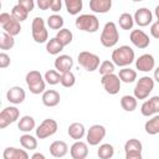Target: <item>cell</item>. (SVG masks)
<instances>
[{"mask_svg": "<svg viewBox=\"0 0 159 159\" xmlns=\"http://www.w3.org/2000/svg\"><path fill=\"white\" fill-rule=\"evenodd\" d=\"M112 62L118 66V67H128L129 65H132L135 60V53H134V50L128 46V45H123V46H119L117 47L116 50H113L112 52Z\"/></svg>", "mask_w": 159, "mask_h": 159, "instance_id": "1", "label": "cell"}, {"mask_svg": "<svg viewBox=\"0 0 159 159\" xmlns=\"http://www.w3.org/2000/svg\"><path fill=\"white\" fill-rule=\"evenodd\" d=\"M119 40V32L117 29V25L113 21H108L106 22V25L103 26V30L101 32V37L99 41L102 43V46L109 48L117 45Z\"/></svg>", "mask_w": 159, "mask_h": 159, "instance_id": "2", "label": "cell"}, {"mask_svg": "<svg viewBox=\"0 0 159 159\" xmlns=\"http://www.w3.org/2000/svg\"><path fill=\"white\" fill-rule=\"evenodd\" d=\"M25 81H26L27 88L30 89V92L32 94H40V93H43L46 91L45 89L46 88V81H45L43 76L40 73V71L32 70V71L27 72Z\"/></svg>", "mask_w": 159, "mask_h": 159, "instance_id": "3", "label": "cell"}, {"mask_svg": "<svg viewBox=\"0 0 159 159\" xmlns=\"http://www.w3.org/2000/svg\"><path fill=\"white\" fill-rule=\"evenodd\" d=\"M75 25L78 30L84 32H97L99 30V20L93 14H82L75 20Z\"/></svg>", "mask_w": 159, "mask_h": 159, "instance_id": "4", "label": "cell"}, {"mask_svg": "<svg viewBox=\"0 0 159 159\" xmlns=\"http://www.w3.org/2000/svg\"><path fill=\"white\" fill-rule=\"evenodd\" d=\"M154 84L155 81L154 78L149 77V76H143L137 81V84L133 89V96L137 99H145L148 98V96L150 94V92L154 89Z\"/></svg>", "mask_w": 159, "mask_h": 159, "instance_id": "5", "label": "cell"}, {"mask_svg": "<svg viewBox=\"0 0 159 159\" xmlns=\"http://www.w3.org/2000/svg\"><path fill=\"white\" fill-rule=\"evenodd\" d=\"M31 35L36 43H45L48 41V31L46 30V24L42 17H34L31 22Z\"/></svg>", "mask_w": 159, "mask_h": 159, "instance_id": "6", "label": "cell"}, {"mask_svg": "<svg viewBox=\"0 0 159 159\" xmlns=\"http://www.w3.org/2000/svg\"><path fill=\"white\" fill-rule=\"evenodd\" d=\"M77 61L80 63V66H82L86 71L88 72H93L99 68L101 65V60L96 53H92L89 51H82L78 53L77 56Z\"/></svg>", "mask_w": 159, "mask_h": 159, "instance_id": "7", "label": "cell"}, {"mask_svg": "<svg viewBox=\"0 0 159 159\" xmlns=\"http://www.w3.org/2000/svg\"><path fill=\"white\" fill-rule=\"evenodd\" d=\"M0 25L4 30V32H6L11 36H16L21 31L20 22L17 20H15L11 16V14H9V12H1L0 14Z\"/></svg>", "mask_w": 159, "mask_h": 159, "instance_id": "8", "label": "cell"}, {"mask_svg": "<svg viewBox=\"0 0 159 159\" xmlns=\"http://www.w3.org/2000/svg\"><path fill=\"white\" fill-rule=\"evenodd\" d=\"M57 129H58L57 122L52 118H46L36 128V137L39 139H46V138L53 135L57 132Z\"/></svg>", "mask_w": 159, "mask_h": 159, "instance_id": "9", "label": "cell"}, {"mask_svg": "<svg viewBox=\"0 0 159 159\" xmlns=\"http://www.w3.org/2000/svg\"><path fill=\"white\" fill-rule=\"evenodd\" d=\"M107 130L102 124H93L89 127V129L86 133V139H87V144L89 145H98L106 137Z\"/></svg>", "mask_w": 159, "mask_h": 159, "instance_id": "10", "label": "cell"}, {"mask_svg": "<svg viewBox=\"0 0 159 159\" xmlns=\"http://www.w3.org/2000/svg\"><path fill=\"white\" fill-rule=\"evenodd\" d=\"M101 83L104 88V91L109 94H117L120 91V86H122V81L119 80L118 75L116 73H111L107 76H102L101 78Z\"/></svg>", "mask_w": 159, "mask_h": 159, "instance_id": "11", "label": "cell"}, {"mask_svg": "<svg viewBox=\"0 0 159 159\" xmlns=\"http://www.w3.org/2000/svg\"><path fill=\"white\" fill-rule=\"evenodd\" d=\"M19 117H20V111L15 106L5 107L0 112V128L1 129L6 128L9 124L16 122L19 119Z\"/></svg>", "mask_w": 159, "mask_h": 159, "instance_id": "12", "label": "cell"}, {"mask_svg": "<svg viewBox=\"0 0 159 159\" xmlns=\"http://www.w3.org/2000/svg\"><path fill=\"white\" fill-rule=\"evenodd\" d=\"M140 113L144 117H152L159 114V96H153L149 99L144 101L140 106Z\"/></svg>", "mask_w": 159, "mask_h": 159, "instance_id": "13", "label": "cell"}, {"mask_svg": "<svg viewBox=\"0 0 159 159\" xmlns=\"http://www.w3.org/2000/svg\"><path fill=\"white\" fill-rule=\"evenodd\" d=\"M129 39H130V42L140 50H144L150 45L149 36L143 30H139V29L138 30H132L130 35H129Z\"/></svg>", "mask_w": 159, "mask_h": 159, "instance_id": "14", "label": "cell"}, {"mask_svg": "<svg viewBox=\"0 0 159 159\" xmlns=\"http://www.w3.org/2000/svg\"><path fill=\"white\" fill-rule=\"evenodd\" d=\"M133 19H134V22L138 26L145 27L149 24H152V21H153V12L147 7H140V9L135 10V12L133 15Z\"/></svg>", "mask_w": 159, "mask_h": 159, "instance_id": "15", "label": "cell"}, {"mask_svg": "<svg viewBox=\"0 0 159 159\" xmlns=\"http://www.w3.org/2000/svg\"><path fill=\"white\" fill-rule=\"evenodd\" d=\"M155 67V60L150 53H143L135 60V68L142 72H150Z\"/></svg>", "mask_w": 159, "mask_h": 159, "instance_id": "16", "label": "cell"}, {"mask_svg": "<svg viewBox=\"0 0 159 159\" xmlns=\"http://www.w3.org/2000/svg\"><path fill=\"white\" fill-rule=\"evenodd\" d=\"M26 98L25 89L20 86H12L6 92V99L12 104H21Z\"/></svg>", "mask_w": 159, "mask_h": 159, "instance_id": "17", "label": "cell"}, {"mask_svg": "<svg viewBox=\"0 0 159 159\" xmlns=\"http://www.w3.org/2000/svg\"><path fill=\"white\" fill-rule=\"evenodd\" d=\"M53 65H55V70L57 72L65 73V72H70L71 68L73 67V60L68 55H60L56 57Z\"/></svg>", "mask_w": 159, "mask_h": 159, "instance_id": "18", "label": "cell"}, {"mask_svg": "<svg viewBox=\"0 0 159 159\" xmlns=\"http://www.w3.org/2000/svg\"><path fill=\"white\" fill-rule=\"evenodd\" d=\"M70 154L72 159H86L88 155V145L82 140L75 142L70 148Z\"/></svg>", "mask_w": 159, "mask_h": 159, "instance_id": "19", "label": "cell"}, {"mask_svg": "<svg viewBox=\"0 0 159 159\" xmlns=\"http://www.w3.org/2000/svg\"><path fill=\"white\" fill-rule=\"evenodd\" d=\"M4 159H30L26 149H20L15 147H7L2 152Z\"/></svg>", "mask_w": 159, "mask_h": 159, "instance_id": "20", "label": "cell"}, {"mask_svg": "<svg viewBox=\"0 0 159 159\" xmlns=\"http://www.w3.org/2000/svg\"><path fill=\"white\" fill-rule=\"evenodd\" d=\"M41 101H42L43 106H46V107H56L61 101V96L55 89H46L42 93Z\"/></svg>", "mask_w": 159, "mask_h": 159, "instance_id": "21", "label": "cell"}, {"mask_svg": "<svg viewBox=\"0 0 159 159\" xmlns=\"http://www.w3.org/2000/svg\"><path fill=\"white\" fill-rule=\"evenodd\" d=\"M68 153V145L63 140H55L50 144V154L53 158H63Z\"/></svg>", "mask_w": 159, "mask_h": 159, "instance_id": "22", "label": "cell"}, {"mask_svg": "<svg viewBox=\"0 0 159 159\" xmlns=\"http://www.w3.org/2000/svg\"><path fill=\"white\" fill-rule=\"evenodd\" d=\"M112 7V0H91L89 9L96 14H106Z\"/></svg>", "mask_w": 159, "mask_h": 159, "instance_id": "23", "label": "cell"}, {"mask_svg": "<svg viewBox=\"0 0 159 159\" xmlns=\"http://www.w3.org/2000/svg\"><path fill=\"white\" fill-rule=\"evenodd\" d=\"M67 133H68V135H70L72 139H75V140L77 142V140H81V139L86 135V128H84V125H83L82 123L75 122V123H71V124L68 125Z\"/></svg>", "mask_w": 159, "mask_h": 159, "instance_id": "24", "label": "cell"}, {"mask_svg": "<svg viewBox=\"0 0 159 159\" xmlns=\"http://www.w3.org/2000/svg\"><path fill=\"white\" fill-rule=\"evenodd\" d=\"M35 125H36L35 119L31 116H24V117H21L19 119V123H17V128L21 132H24V133H30L32 129H35Z\"/></svg>", "mask_w": 159, "mask_h": 159, "instance_id": "25", "label": "cell"}, {"mask_svg": "<svg viewBox=\"0 0 159 159\" xmlns=\"http://www.w3.org/2000/svg\"><path fill=\"white\" fill-rule=\"evenodd\" d=\"M37 137H34L29 133H25L20 137V144L26 150H35L37 148Z\"/></svg>", "mask_w": 159, "mask_h": 159, "instance_id": "26", "label": "cell"}, {"mask_svg": "<svg viewBox=\"0 0 159 159\" xmlns=\"http://www.w3.org/2000/svg\"><path fill=\"white\" fill-rule=\"evenodd\" d=\"M144 129L145 133L149 135L159 134V114H155L150 119H148L144 124Z\"/></svg>", "mask_w": 159, "mask_h": 159, "instance_id": "27", "label": "cell"}, {"mask_svg": "<svg viewBox=\"0 0 159 159\" xmlns=\"http://www.w3.org/2000/svg\"><path fill=\"white\" fill-rule=\"evenodd\" d=\"M118 77L124 83H132L137 80V71L130 68V67H124V68L119 70Z\"/></svg>", "mask_w": 159, "mask_h": 159, "instance_id": "28", "label": "cell"}, {"mask_svg": "<svg viewBox=\"0 0 159 159\" xmlns=\"http://www.w3.org/2000/svg\"><path fill=\"white\" fill-rule=\"evenodd\" d=\"M137 106H138V102H137V98L134 96H129V94H125L120 98V107L125 111V112H133L137 109Z\"/></svg>", "mask_w": 159, "mask_h": 159, "instance_id": "29", "label": "cell"}, {"mask_svg": "<svg viewBox=\"0 0 159 159\" xmlns=\"http://www.w3.org/2000/svg\"><path fill=\"white\" fill-rule=\"evenodd\" d=\"M142 149H143L142 142L137 138H130L124 143L125 154H128V153H142Z\"/></svg>", "mask_w": 159, "mask_h": 159, "instance_id": "30", "label": "cell"}, {"mask_svg": "<svg viewBox=\"0 0 159 159\" xmlns=\"http://www.w3.org/2000/svg\"><path fill=\"white\" fill-rule=\"evenodd\" d=\"M46 24H47V26H48L51 30H58V31H60V30L63 29L65 21H63V17H62L61 15H58V14H52V15H50V16L47 17Z\"/></svg>", "mask_w": 159, "mask_h": 159, "instance_id": "31", "label": "cell"}, {"mask_svg": "<svg viewBox=\"0 0 159 159\" xmlns=\"http://www.w3.org/2000/svg\"><path fill=\"white\" fill-rule=\"evenodd\" d=\"M63 50V45L56 39V37H52L47 42H46V51L50 53V55H60V52Z\"/></svg>", "mask_w": 159, "mask_h": 159, "instance_id": "32", "label": "cell"}, {"mask_svg": "<svg viewBox=\"0 0 159 159\" xmlns=\"http://www.w3.org/2000/svg\"><path fill=\"white\" fill-rule=\"evenodd\" d=\"M97 155L99 159H111L114 155V148L112 144L109 143H104L101 144L98 150H97Z\"/></svg>", "mask_w": 159, "mask_h": 159, "instance_id": "33", "label": "cell"}, {"mask_svg": "<svg viewBox=\"0 0 159 159\" xmlns=\"http://www.w3.org/2000/svg\"><path fill=\"white\" fill-rule=\"evenodd\" d=\"M65 6L70 15H77L83 7V2L82 0H66Z\"/></svg>", "mask_w": 159, "mask_h": 159, "instance_id": "34", "label": "cell"}, {"mask_svg": "<svg viewBox=\"0 0 159 159\" xmlns=\"http://www.w3.org/2000/svg\"><path fill=\"white\" fill-rule=\"evenodd\" d=\"M55 37H56V39L63 45V47H65V46H67V45H70V43L72 42V40H73V34H72L71 30L63 27L62 30L57 31V34H56Z\"/></svg>", "mask_w": 159, "mask_h": 159, "instance_id": "35", "label": "cell"}, {"mask_svg": "<svg viewBox=\"0 0 159 159\" xmlns=\"http://www.w3.org/2000/svg\"><path fill=\"white\" fill-rule=\"evenodd\" d=\"M118 24H119V27L123 30H132L134 25V19L129 12H123L119 15Z\"/></svg>", "mask_w": 159, "mask_h": 159, "instance_id": "36", "label": "cell"}, {"mask_svg": "<svg viewBox=\"0 0 159 159\" xmlns=\"http://www.w3.org/2000/svg\"><path fill=\"white\" fill-rule=\"evenodd\" d=\"M43 78L46 81V83H48L50 86H56L61 82V73L57 72L56 70H48L45 72Z\"/></svg>", "mask_w": 159, "mask_h": 159, "instance_id": "37", "label": "cell"}, {"mask_svg": "<svg viewBox=\"0 0 159 159\" xmlns=\"http://www.w3.org/2000/svg\"><path fill=\"white\" fill-rule=\"evenodd\" d=\"M11 16H12L15 20H17L19 22H22V21H25V20L27 19L29 12H27L24 7H21L19 4H16V5L12 6V9H11Z\"/></svg>", "mask_w": 159, "mask_h": 159, "instance_id": "38", "label": "cell"}, {"mask_svg": "<svg viewBox=\"0 0 159 159\" xmlns=\"http://www.w3.org/2000/svg\"><path fill=\"white\" fill-rule=\"evenodd\" d=\"M14 46H15L14 36H11L6 32H2L0 36V48L1 50H11Z\"/></svg>", "mask_w": 159, "mask_h": 159, "instance_id": "39", "label": "cell"}, {"mask_svg": "<svg viewBox=\"0 0 159 159\" xmlns=\"http://www.w3.org/2000/svg\"><path fill=\"white\" fill-rule=\"evenodd\" d=\"M114 70H116V65L111 61V60H104L101 62L99 65V73L101 76H107V75H111V73H114Z\"/></svg>", "mask_w": 159, "mask_h": 159, "instance_id": "40", "label": "cell"}, {"mask_svg": "<svg viewBox=\"0 0 159 159\" xmlns=\"http://www.w3.org/2000/svg\"><path fill=\"white\" fill-rule=\"evenodd\" d=\"M63 87L66 88H70V87H73L75 83H76V76L70 71V72H65V73H61V82H60Z\"/></svg>", "mask_w": 159, "mask_h": 159, "instance_id": "41", "label": "cell"}, {"mask_svg": "<svg viewBox=\"0 0 159 159\" xmlns=\"http://www.w3.org/2000/svg\"><path fill=\"white\" fill-rule=\"evenodd\" d=\"M21 7H24L27 12H31L32 10H34V7H35V2H34V0H19V2H17Z\"/></svg>", "mask_w": 159, "mask_h": 159, "instance_id": "42", "label": "cell"}, {"mask_svg": "<svg viewBox=\"0 0 159 159\" xmlns=\"http://www.w3.org/2000/svg\"><path fill=\"white\" fill-rule=\"evenodd\" d=\"M10 63H11L10 56L5 52H1L0 53V68H6L10 66Z\"/></svg>", "mask_w": 159, "mask_h": 159, "instance_id": "43", "label": "cell"}, {"mask_svg": "<svg viewBox=\"0 0 159 159\" xmlns=\"http://www.w3.org/2000/svg\"><path fill=\"white\" fill-rule=\"evenodd\" d=\"M150 35L154 39H159V22L155 21L150 25Z\"/></svg>", "mask_w": 159, "mask_h": 159, "instance_id": "44", "label": "cell"}, {"mask_svg": "<svg viewBox=\"0 0 159 159\" xmlns=\"http://www.w3.org/2000/svg\"><path fill=\"white\" fill-rule=\"evenodd\" d=\"M61 7H62V1H61V0H52L51 7H50L51 11H53V12L56 14V12H58V11L61 10Z\"/></svg>", "mask_w": 159, "mask_h": 159, "instance_id": "45", "label": "cell"}, {"mask_svg": "<svg viewBox=\"0 0 159 159\" xmlns=\"http://www.w3.org/2000/svg\"><path fill=\"white\" fill-rule=\"evenodd\" d=\"M51 2H52V0H39L37 1V6L41 10H48L51 7Z\"/></svg>", "mask_w": 159, "mask_h": 159, "instance_id": "46", "label": "cell"}, {"mask_svg": "<svg viewBox=\"0 0 159 159\" xmlns=\"http://www.w3.org/2000/svg\"><path fill=\"white\" fill-rule=\"evenodd\" d=\"M125 159H143L142 153H128L125 154Z\"/></svg>", "mask_w": 159, "mask_h": 159, "instance_id": "47", "label": "cell"}, {"mask_svg": "<svg viewBox=\"0 0 159 159\" xmlns=\"http://www.w3.org/2000/svg\"><path fill=\"white\" fill-rule=\"evenodd\" d=\"M30 159H46V157H45L42 153L36 152V153H34V154L31 155V158H30Z\"/></svg>", "mask_w": 159, "mask_h": 159, "instance_id": "48", "label": "cell"}, {"mask_svg": "<svg viewBox=\"0 0 159 159\" xmlns=\"http://www.w3.org/2000/svg\"><path fill=\"white\" fill-rule=\"evenodd\" d=\"M154 81L159 83V66L154 70Z\"/></svg>", "mask_w": 159, "mask_h": 159, "instance_id": "49", "label": "cell"}, {"mask_svg": "<svg viewBox=\"0 0 159 159\" xmlns=\"http://www.w3.org/2000/svg\"><path fill=\"white\" fill-rule=\"evenodd\" d=\"M154 14H155V16H157V21L159 22V5H157V6H155V10H154Z\"/></svg>", "mask_w": 159, "mask_h": 159, "instance_id": "50", "label": "cell"}]
</instances>
